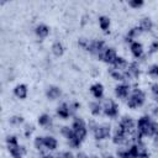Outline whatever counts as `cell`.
Returning a JSON list of instances; mask_svg holds the SVG:
<instances>
[{"label": "cell", "instance_id": "21", "mask_svg": "<svg viewBox=\"0 0 158 158\" xmlns=\"http://www.w3.org/2000/svg\"><path fill=\"white\" fill-rule=\"evenodd\" d=\"M128 64H130V62H127V59H125L123 57H117V59L115 60V63L111 65V67H114L115 69H117V70H120V72H126L127 70V68H128Z\"/></svg>", "mask_w": 158, "mask_h": 158}, {"label": "cell", "instance_id": "29", "mask_svg": "<svg viewBox=\"0 0 158 158\" xmlns=\"http://www.w3.org/2000/svg\"><path fill=\"white\" fill-rule=\"evenodd\" d=\"M67 143H68V146H69L70 148H79V147L81 146V141H80L75 135H73L70 138H68V139H67Z\"/></svg>", "mask_w": 158, "mask_h": 158}, {"label": "cell", "instance_id": "39", "mask_svg": "<svg viewBox=\"0 0 158 158\" xmlns=\"http://www.w3.org/2000/svg\"><path fill=\"white\" fill-rule=\"evenodd\" d=\"M89 21H90V16L85 14V15L81 16V21H80V23H81V26H85V25L89 23Z\"/></svg>", "mask_w": 158, "mask_h": 158}, {"label": "cell", "instance_id": "25", "mask_svg": "<svg viewBox=\"0 0 158 158\" xmlns=\"http://www.w3.org/2000/svg\"><path fill=\"white\" fill-rule=\"evenodd\" d=\"M6 144H7V149L9 152L16 149L20 147V143H19V139L16 136H7L6 137Z\"/></svg>", "mask_w": 158, "mask_h": 158}, {"label": "cell", "instance_id": "22", "mask_svg": "<svg viewBox=\"0 0 158 158\" xmlns=\"http://www.w3.org/2000/svg\"><path fill=\"white\" fill-rule=\"evenodd\" d=\"M107 72H109L110 77H111L114 80H117V81H120V83H125V81H126V77H125V73H123V72H120V70L115 69L114 67H110Z\"/></svg>", "mask_w": 158, "mask_h": 158}, {"label": "cell", "instance_id": "17", "mask_svg": "<svg viewBox=\"0 0 158 158\" xmlns=\"http://www.w3.org/2000/svg\"><path fill=\"white\" fill-rule=\"evenodd\" d=\"M14 95L17 99H20V100L26 99L27 95H28V88H27V85L26 84H22V83L21 84H17L14 88Z\"/></svg>", "mask_w": 158, "mask_h": 158}, {"label": "cell", "instance_id": "42", "mask_svg": "<svg viewBox=\"0 0 158 158\" xmlns=\"http://www.w3.org/2000/svg\"><path fill=\"white\" fill-rule=\"evenodd\" d=\"M98 73H99V70H98V68H93L91 69V74L95 77V75H98Z\"/></svg>", "mask_w": 158, "mask_h": 158}, {"label": "cell", "instance_id": "38", "mask_svg": "<svg viewBox=\"0 0 158 158\" xmlns=\"http://www.w3.org/2000/svg\"><path fill=\"white\" fill-rule=\"evenodd\" d=\"M151 116H152L153 120L158 121V105H156V106H153L151 109Z\"/></svg>", "mask_w": 158, "mask_h": 158}, {"label": "cell", "instance_id": "8", "mask_svg": "<svg viewBox=\"0 0 158 158\" xmlns=\"http://www.w3.org/2000/svg\"><path fill=\"white\" fill-rule=\"evenodd\" d=\"M131 91H132V86H131V84H128V83H120V84H117V85L115 86V89H114L115 96H116L117 99L125 100V101H126V99L128 98V95L131 94Z\"/></svg>", "mask_w": 158, "mask_h": 158}, {"label": "cell", "instance_id": "10", "mask_svg": "<svg viewBox=\"0 0 158 158\" xmlns=\"http://www.w3.org/2000/svg\"><path fill=\"white\" fill-rule=\"evenodd\" d=\"M130 52L131 54L137 59L139 60L143 56H144V48H143V44L138 41H133L131 44H130Z\"/></svg>", "mask_w": 158, "mask_h": 158}, {"label": "cell", "instance_id": "43", "mask_svg": "<svg viewBox=\"0 0 158 158\" xmlns=\"http://www.w3.org/2000/svg\"><path fill=\"white\" fill-rule=\"evenodd\" d=\"M42 158H56V156H53V154H49V153H47V154L42 156Z\"/></svg>", "mask_w": 158, "mask_h": 158}, {"label": "cell", "instance_id": "15", "mask_svg": "<svg viewBox=\"0 0 158 158\" xmlns=\"http://www.w3.org/2000/svg\"><path fill=\"white\" fill-rule=\"evenodd\" d=\"M90 93H91V95L96 99V100H101L102 98H104V91H105V89H104V85L101 84V83H94L91 86H90Z\"/></svg>", "mask_w": 158, "mask_h": 158}, {"label": "cell", "instance_id": "14", "mask_svg": "<svg viewBox=\"0 0 158 158\" xmlns=\"http://www.w3.org/2000/svg\"><path fill=\"white\" fill-rule=\"evenodd\" d=\"M49 27L46 25V23H38L36 27H35V35L38 40H44L49 36Z\"/></svg>", "mask_w": 158, "mask_h": 158}, {"label": "cell", "instance_id": "35", "mask_svg": "<svg viewBox=\"0 0 158 158\" xmlns=\"http://www.w3.org/2000/svg\"><path fill=\"white\" fill-rule=\"evenodd\" d=\"M128 6L130 7H132V9H138V7H141V6H143V0H130L128 2Z\"/></svg>", "mask_w": 158, "mask_h": 158}, {"label": "cell", "instance_id": "40", "mask_svg": "<svg viewBox=\"0 0 158 158\" xmlns=\"http://www.w3.org/2000/svg\"><path fill=\"white\" fill-rule=\"evenodd\" d=\"M152 143H153V147L156 149H158V132L152 137Z\"/></svg>", "mask_w": 158, "mask_h": 158}, {"label": "cell", "instance_id": "36", "mask_svg": "<svg viewBox=\"0 0 158 158\" xmlns=\"http://www.w3.org/2000/svg\"><path fill=\"white\" fill-rule=\"evenodd\" d=\"M151 93H152L154 100H158V81H156L151 85Z\"/></svg>", "mask_w": 158, "mask_h": 158}, {"label": "cell", "instance_id": "3", "mask_svg": "<svg viewBox=\"0 0 158 158\" xmlns=\"http://www.w3.org/2000/svg\"><path fill=\"white\" fill-rule=\"evenodd\" d=\"M70 126H72V128H73L74 135H75L81 142L85 141L89 130H88V126H86V122L84 121V118L80 117V116H74L73 120H72V125H70Z\"/></svg>", "mask_w": 158, "mask_h": 158}, {"label": "cell", "instance_id": "12", "mask_svg": "<svg viewBox=\"0 0 158 158\" xmlns=\"http://www.w3.org/2000/svg\"><path fill=\"white\" fill-rule=\"evenodd\" d=\"M37 122H38V125L41 127H43L44 130H48V131L54 126L53 118H52V116L49 114H42V115H40L38 118H37Z\"/></svg>", "mask_w": 158, "mask_h": 158}, {"label": "cell", "instance_id": "23", "mask_svg": "<svg viewBox=\"0 0 158 158\" xmlns=\"http://www.w3.org/2000/svg\"><path fill=\"white\" fill-rule=\"evenodd\" d=\"M98 22H99V27H100L104 32H107V31L110 30L111 20H110V17H109V16H106V15H101V16H99Z\"/></svg>", "mask_w": 158, "mask_h": 158}, {"label": "cell", "instance_id": "34", "mask_svg": "<svg viewBox=\"0 0 158 158\" xmlns=\"http://www.w3.org/2000/svg\"><path fill=\"white\" fill-rule=\"evenodd\" d=\"M157 52H158V40H153L148 46V54H154Z\"/></svg>", "mask_w": 158, "mask_h": 158}, {"label": "cell", "instance_id": "16", "mask_svg": "<svg viewBox=\"0 0 158 158\" xmlns=\"http://www.w3.org/2000/svg\"><path fill=\"white\" fill-rule=\"evenodd\" d=\"M137 26L142 30V32H152L153 31V27H154V23H153V21L149 17L144 16V17H142L138 21V25Z\"/></svg>", "mask_w": 158, "mask_h": 158}, {"label": "cell", "instance_id": "13", "mask_svg": "<svg viewBox=\"0 0 158 158\" xmlns=\"http://www.w3.org/2000/svg\"><path fill=\"white\" fill-rule=\"evenodd\" d=\"M57 116L62 120H68L69 117H72L69 106H68V101H63L57 106Z\"/></svg>", "mask_w": 158, "mask_h": 158}, {"label": "cell", "instance_id": "5", "mask_svg": "<svg viewBox=\"0 0 158 158\" xmlns=\"http://www.w3.org/2000/svg\"><path fill=\"white\" fill-rule=\"evenodd\" d=\"M94 138L99 142L105 141L107 138H111L112 136V127L110 123H99L98 127L91 132Z\"/></svg>", "mask_w": 158, "mask_h": 158}, {"label": "cell", "instance_id": "19", "mask_svg": "<svg viewBox=\"0 0 158 158\" xmlns=\"http://www.w3.org/2000/svg\"><path fill=\"white\" fill-rule=\"evenodd\" d=\"M89 111L91 112L93 116H100L102 115V105L100 100H93L89 102Z\"/></svg>", "mask_w": 158, "mask_h": 158}, {"label": "cell", "instance_id": "9", "mask_svg": "<svg viewBox=\"0 0 158 158\" xmlns=\"http://www.w3.org/2000/svg\"><path fill=\"white\" fill-rule=\"evenodd\" d=\"M106 46H107V44L105 43L104 40H101V38H95V40H91L90 46H89V48H88V52H89L90 54L98 57V54L101 52V49L105 48Z\"/></svg>", "mask_w": 158, "mask_h": 158}, {"label": "cell", "instance_id": "11", "mask_svg": "<svg viewBox=\"0 0 158 158\" xmlns=\"http://www.w3.org/2000/svg\"><path fill=\"white\" fill-rule=\"evenodd\" d=\"M62 89L57 85H49L47 86L46 89V98L51 101H54V100H58L62 98Z\"/></svg>", "mask_w": 158, "mask_h": 158}, {"label": "cell", "instance_id": "1", "mask_svg": "<svg viewBox=\"0 0 158 158\" xmlns=\"http://www.w3.org/2000/svg\"><path fill=\"white\" fill-rule=\"evenodd\" d=\"M158 128V121L153 120L151 115L141 116L136 122V130L142 137H153Z\"/></svg>", "mask_w": 158, "mask_h": 158}, {"label": "cell", "instance_id": "28", "mask_svg": "<svg viewBox=\"0 0 158 158\" xmlns=\"http://www.w3.org/2000/svg\"><path fill=\"white\" fill-rule=\"evenodd\" d=\"M90 42H91V40L88 38V37H79L78 38V47L84 49V51H88V48L90 46Z\"/></svg>", "mask_w": 158, "mask_h": 158}, {"label": "cell", "instance_id": "6", "mask_svg": "<svg viewBox=\"0 0 158 158\" xmlns=\"http://www.w3.org/2000/svg\"><path fill=\"white\" fill-rule=\"evenodd\" d=\"M117 57H118L117 51H116L114 47L106 46L105 48L101 49V52L98 54L96 58L100 59V60H102L104 63H106V64H109V65H112V64L115 63V60L117 59Z\"/></svg>", "mask_w": 158, "mask_h": 158}, {"label": "cell", "instance_id": "24", "mask_svg": "<svg viewBox=\"0 0 158 158\" xmlns=\"http://www.w3.org/2000/svg\"><path fill=\"white\" fill-rule=\"evenodd\" d=\"M51 52L53 53V56L56 57H62L63 53H64V46L60 41H54L52 43V47H51Z\"/></svg>", "mask_w": 158, "mask_h": 158}, {"label": "cell", "instance_id": "44", "mask_svg": "<svg viewBox=\"0 0 158 158\" xmlns=\"http://www.w3.org/2000/svg\"><path fill=\"white\" fill-rule=\"evenodd\" d=\"M138 158H151V157H149V153H147V154H143V156H139Z\"/></svg>", "mask_w": 158, "mask_h": 158}, {"label": "cell", "instance_id": "26", "mask_svg": "<svg viewBox=\"0 0 158 158\" xmlns=\"http://www.w3.org/2000/svg\"><path fill=\"white\" fill-rule=\"evenodd\" d=\"M59 133L65 138V139H68V138H70L73 135H74V132H73V128H72V126H67V125H64V126H62V127H59Z\"/></svg>", "mask_w": 158, "mask_h": 158}, {"label": "cell", "instance_id": "30", "mask_svg": "<svg viewBox=\"0 0 158 158\" xmlns=\"http://www.w3.org/2000/svg\"><path fill=\"white\" fill-rule=\"evenodd\" d=\"M9 122L12 125V126H20L23 123V117L20 116V115H15V116H11Z\"/></svg>", "mask_w": 158, "mask_h": 158}, {"label": "cell", "instance_id": "20", "mask_svg": "<svg viewBox=\"0 0 158 158\" xmlns=\"http://www.w3.org/2000/svg\"><path fill=\"white\" fill-rule=\"evenodd\" d=\"M33 146H35V148H36L40 153H42L43 156L48 153V151H47V148H46V146H44V136H36L35 139H33Z\"/></svg>", "mask_w": 158, "mask_h": 158}, {"label": "cell", "instance_id": "27", "mask_svg": "<svg viewBox=\"0 0 158 158\" xmlns=\"http://www.w3.org/2000/svg\"><path fill=\"white\" fill-rule=\"evenodd\" d=\"M68 106H69V111H70V116L74 117L77 116V112L78 110L80 109V104L75 100H72V101H68Z\"/></svg>", "mask_w": 158, "mask_h": 158}, {"label": "cell", "instance_id": "18", "mask_svg": "<svg viewBox=\"0 0 158 158\" xmlns=\"http://www.w3.org/2000/svg\"><path fill=\"white\" fill-rule=\"evenodd\" d=\"M44 146L48 152L56 151L58 148V139L53 135H47V136H44Z\"/></svg>", "mask_w": 158, "mask_h": 158}, {"label": "cell", "instance_id": "31", "mask_svg": "<svg viewBox=\"0 0 158 158\" xmlns=\"http://www.w3.org/2000/svg\"><path fill=\"white\" fill-rule=\"evenodd\" d=\"M148 75L154 78V79H158V64H152L148 67Z\"/></svg>", "mask_w": 158, "mask_h": 158}, {"label": "cell", "instance_id": "7", "mask_svg": "<svg viewBox=\"0 0 158 158\" xmlns=\"http://www.w3.org/2000/svg\"><path fill=\"white\" fill-rule=\"evenodd\" d=\"M117 126H118L123 132H126L127 135H130V133H132V132L136 130V121L133 120V117H131V116H128V115H125V116H122V117L120 118Z\"/></svg>", "mask_w": 158, "mask_h": 158}, {"label": "cell", "instance_id": "32", "mask_svg": "<svg viewBox=\"0 0 158 158\" xmlns=\"http://www.w3.org/2000/svg\"><path fill=\"white\" fill-rule=\"evenodd\" d=\"M56 158H75V154L72 151H60L56 154Z\"/></svg>", "mask_w": 158, "mask_h": 158}, {"label": "cell", "instance_id": "33", "mask_svg": "<svg viewBox=\"0 0 158 158\" xmlns=\"http://www.w3.org/2000/svg\"><path fill=\"white\" fill-rule=\"evenodd\" d=\"M33 131H35V126L32 123H25V126H23V135H25V137L28 138L33 133Z\"/></svg>", "mask_w": 158, "mask_h": 158}, {"label": "cell", "instance_id": "37", "mask_svg": "<svg viewBox=\"0 0 158 158\" xmlns=\"http://www.w3.org/2000/svg\"><path fill=\"white\" fill-rule=\"evenodd\" d=\"M98 125H99V122H96L94 118H91V120H89V122L86 123V126H88V130L90 131V132H93L96 127H98Z\"/></svg>", "mask_w": 158, "mask_h": 158}, {"label": "cell", "instance_id": "2", "mask_svg": "<svg viewBox=\"0 0 158 158\" xmlns=\"http://www.w3.org/2000/svg\"><path fill=\"white\" fill-rule=\"evenodd\" d=\"M146 99H147L146 93L142 89H139V88H135V89H132L131 94L126 99V106L128 109L136 110V109H138V107L144 105Z\"/></svg>", "mask_w": 158, "mask_h": 158}, {"label": "cell", "instance_id": "4", "mask_svg": "<svg viewBox=\"0 0 158 158\" xmlns=\"http://www.w3.org/2000/svg\"><path fill=\"white\" fill-rule=\"evenodd\" d=\"M101 105H102V114L109 117V118H116L118 116V105L116 104L115 100H112L111 98H102L100 100Z\"/></svg>", "mask_w": 158, "mask_h": 158}, {"label": "cell", "instance_id": "41", "mask_svg": "<svg viewBox=\"0 0 158 158\" xmlns=\"http://www.w3.org/2000/svg\"><path fill=\"white\" fill-rule=\"evenodd\" d=\"M75 158H90V156H88L85 152H78L75 154Z\"/></svg>", "mask_w": 158, "mask_h": 158}]
</instances>
